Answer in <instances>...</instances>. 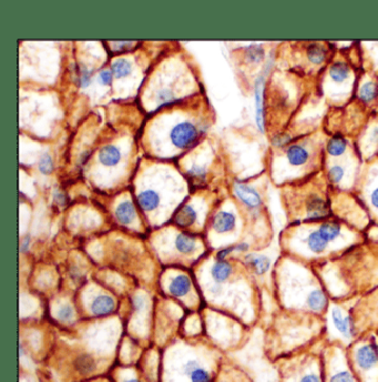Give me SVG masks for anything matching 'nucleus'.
<instances>
[{
  "mask_svg": "<svg viewBox=\"0 0 378 382\" xmlns=\"http://www.w3.org/2000/svg\"><path fill=\"white\" fill-rule=\"evenodd\" d=\"M198 137V130L194 125L183 122L173 127L170 138L172 144L180 149H185L190 147Z\"/></svg>",
  "mask_w": 378,
  "mask_h": 382,
  "instance_id": "obj_1",
  "label": "nucleus"
},
{
  "mask_svg": "<svg viewBox=\"0 0 378 382\" xmlns=\"http://www.w3.org/2000/svg\"><path fill=\"white\" fill-rule=\"evenodd\" d=\"M355 361L362 370H370L378 364V346L368 344L360 347L355 353Z\"/></svg>",
  "mask_w": 378,
  "mask_h": 382,
  "instance_id": "obj_2",
  "label": "nucleus"
},
{
  "mask_svg": "<svg viewBox=\"0 0 378 382\" xmlns=\"http://www.w3.org/2000/svg\"><path fill=\"white\" fill-rule=\"evenodd\" d=\"M264 77L261 76L256 79L254 86L256 124L261 132H264Z\"/></svg>",
  "mask_w": 378,
  "mask_h": 382,
  "instance_id": "obj_3",
  "label": "nucleus"
},
{
  "mask_svg": "<svg viewBox=\"0 0 378 382\" xmlns=\"http://www.w3.org/2000/svg\"><path fill=\"white\" fill-rule=\"evenodd\" d=\"M234 192L243 204L246 205L248 208L255 209L261 206V197L259 192L256 191L252 187L244 185L242 183H235L234 185Z\"/></svg>",
  "mask_w": 378,
  "mask_h": 382,
  "instance_id": "obj_4",
  "label": "nucleus"
},
{
  "mask_svg": "<svg viewBox=\"0 0 378 382\" xmlns=\"http://www.w3.org/2000/svg\"><path fill=\"white\" fill-rule=\"evenodd\" d=\"M116 309V303L113 298L106 294H101L92 300L90 305V311L93 316L97 317H104L110 314Z\"/></svg>",
  "mask_w": 378,
  "mask_h": 382,
  "instance_id": "obj_5",
  "label": "nucleus"
},
{
  "mask_svg": "<svg viewBox=\"0 0 378 382\" xmlns=\"http://www.w3.org/2000/svg\"><path fill=\"white\" fill-rule=\"evenodd\" d=\"M307 218L312 220H319L328 216V206L320 197H310L306 204Z\"/></svg>",
  "mask_w": 378,
  "mask_h": 382,
  "instance_id": "obj_6",
  "label": "nucleus"
},
{
  "mask_svg": "<svg viewBox=\"0 0 378 382\" xmlns=\"http://www.w3.org/2000/svg\"><path fill=\"white\" fill-rule=\"evenodd\" d=\"M332 318L336 329L345 338H352L354 336V325L348 316H343L340 309H333Z\"/></svg>",
  "mask_w": 378,
  "mask_h": 382,
  "instance_id": "obj_7",
  "label": "nucleus"
},
{
  "mask_svg": "<svg viewBox=\"0 0 378 382\" xmlns=\"http://www.w3.org/2000/svg\"><path fill=\"white\" fill-rule=\"evenodd\" d=\"M191 280L185 274H180L171 280L169 285V293L175 298H182L191 290Z\"/></svg>",
  "mask_w": 378,
  "mask_h": 382,
  "instance_id": "obj_8",
  "label": "nucleus"
},
{
  "mask_svg": "<svg viewBox=\"0 0 378 382\" xmlns=\"http://www.w3.org/2000/svg\"><path fill=\"white\" fill-rule=\"evenodd\" d=\"M212 227L219 233H224L233 230L235 227L234 214L227 211H220L214 216Z\"/></svg>",
  "mask_w": 378,
  "mask_h": 382,
  "instance_id": "obj_9",
  "label": "nucleus"
},
{
  "mask_svg": "<svg viewBox=\"0 0 378 382\" xmlns=\"http://www.w3.org/2000/svg\"><path fill=\"white\" fill-rule=\"evenodd\" d=\"M245 263L253 270V272L259 274V276L266 273L269 270V267H271V261H269V259L266 256L258 253L246 254Z\"/></svg>",
  "mask_w": 378,
  "mask_h": 382,
  "instance_id": "obj_10",
  "label": "nucleus"
},
{
  "mask_svg": "<svg viewBox=\"0 0 378 382\" xmlns=\"http://www.w3.org/2000/svg\"><path fill=\"white\" fill-rule=\"evenodd\" d=\"M195 220H197V211L194 210L192 206L188 205L181 207L173 217L174 224L181 228H187L192 226L195 223Z\"/></svg>",
  "mask_w": 378,
  "mask_h": 382,
  "instance_id": "obj_11",
  "label": "nucleus"
},
{
  "mask_svg": "<svg viewBox=\"0 0 378 382\" xmlns=\"http://www.w3.org/2000/svg\"><path fill=\"white\" fill-rule=\"evenodd\" d=\"M232 271V265L227 263V261H217L211 268V277L215 283L222 284L225 283V281L231 277Z\"/></svg>",
  "mask_w": 378,
  "mask_h": 382,
  "instance_id": "obj_12",
  "label": "nucleus"
},
{
  "mask_svg": "<svg viewBox=\"0 0 378 382\" xmlns=\"http://www.w3.org/2000/svg\"><path fill=\"white\" fill-rule=\"evenodd\" d=\"M138 204L144 211H153L160 204L159 194L154 190H144L138 194Z\"/></svg>",
  "mask_w": 378,
  "mask_h": 382,
  "instance_id": "obj_13",
  "label": "nucleus"
},
{
  "mask_svg": "<svg viewBox=\"0 0 378 382\" xmlns=\"http://www.w3.org/2000/svg\"><path fill=\"white\" fill-rule=\"evenodd\" d=\"M99 160L101 164L107 167L116 166L121 160V152L117 147H114L112 145L104 146L99 152Z\"/></svg>",
  "mask_w": 378,
  "mask_h": 382,
  "instance_id": "obj_14",
  "label": "nucleus"
},
{
  "mask_svg": "<svg viewBox=\"0 0 378 382\" xmlns=\"http://www.w3.org/2000/svg\"><path fill=\"white\" fill-rule=\"evenodd\" d=\"M286 157L291 165L302 166L308 160L309 153L304 147L300 145H293L287 149Z\"/></svg>",
  "mask_w": 378,
  "mask_h": 382,
  "instance_id": "obj_15",
  "label": "nucleus"
},
{
  "mask_svg": "<svg viewBox=\"0 0 378 382\" xmlns=\"http://www.w3.org/2000/svg\"><path fill=\"white\" fill-rule=\"evenodd\" d=\"M175 248L180 253L190 254L195 250L197 246V240L195 237L190 233H179L175 238Z\"/></svg>",
  "mask_w": 378,
  "mask_h": 382,
  "instance_id": "obj_16",
  "label": "nucleus"
},
{
  "mask_svg": "<svg viewBox=\"0 0 378 382\" xmlns=\"http://www.w3.org/2000/svg\"><path fill=\"white\" fill-rule=\"evenodd\" d=\"M136 217V210L131 201H123L116 209V218L120 224L129 225Z\"/></svg>",
  "mask_w": 378,
  "mask_h": 382,
  "instance_id": "obj_17",
  "label": "nucleus"
},
{
  "mask_svg": "<svg viewBox=\"0 0 378 382\" xmlns=\"http://www.w3.org/2000/svg\"><path fill=\"white\" fill-rule=\"evenodd\" d=\"M307 305L310 309L314 311H322L325 306L327 305V300L325 294L322 290H313L308 294L307 298Z\"/></svg>",
  "mask_w": 378,
  "mask_h": 382,
  "instance_id": "obj_18",
  "label": "nucleus"
},
{
  "mask_svg": "<svg viewBox=\"0 0 378 382\" xmlns=\"http://www.w3.org/2000/svg\"><path fill=\"white\" fill-rule=\"evenodd\" d=\"M327 241L324 239L319 231H313L307 238V246L314 253H322L326 250Z\"/></svg>",
  "mask_w": 378,
  "mask_h": 382,
  "instance_id": "obj_19",
  "label": "nucleus"
},
{
  "mask_svg": "<svg viewBox=\"0 0 378 382\" xmlns=\"http://www.w3.org/2000/svg\"><path fill=\"white\" fill-rule=\"evenodd\" d=\"M329 75L334 82L342 83L346 80L349 75V67L342 62H337L332 65L329 69Z\"/></svg>",
  "mask_w": 378,
  "mask_h": 382,
  "instance_id": "obj_20",
  "label": "nucleus"
},
{
  "mask_svg": "<svg viewBox=\"0 0 378 382\" xmlns=\"http://www.w3.org/2000/svg\"><path fill=\"white\" fill-rule=\"evenodd\" d=\"M75 367L81 374L87 376V374L93 372L94 369H96V363H94V360L89 354H82V356H80L76 360Z\"/></svg>",
  "mask_w": 378,
  "mask_h": 382,
  "instance_id": "obj_21",
  "label": "nucleus"
},
{
  "mask_svg": "<svg viewBox=\"0 0 378 382\" xmlns=\"http://www.w3.org/2000/svg\"><path fill=\"white\" fill-rule=\"evenodd\" d=\"M319 232L321 233V236L327 241V243H329V241H334L337 237L340 236L341 227L335 223H325L320 227Z\"/></svg>",
  "mask_w": 378,
  "mask_h": 382,
  "instance_id": "obj_22",
  "label": "nucleus"
},
{
  "mask_svg": "<svg viewBox=\"0 0 378 382\" xmlns=\"http://www.w3.org/2000/svg\"><path fill=\"white\" fill-rule=\"evenodd\" d=\"M111 70H112L113 76L116 78H118V79L124 78V77L130 75L131 65L125 59H118L112 64Z\"/></svg>",
  "mask_w": 378,
  "mask_h": 382,
  "instance_id": "obj_23",
  "label": "nucleus"
},
{
  "mask_svg": "<svg viewBox=\"0 0 378 382\" xmlns=\"http://www.w3.org/2000/svg\"><path fill=\"white\" fill-rule=\"evenodd\" d=\"M346 148L347 144L342 137H334L333 139H330V142L327 145V151L329 152V155L334 157L343 155Z\"/></svg>",
  "mask_w": 378,
  "mask_h": 382,
  "instance_id": "obj_24",
  "label": "nucleus"
},
{
  "mask_svg": "<svg viewBox=\"0 0 378 382\" xmlns=\"http://www.w3.org/2000/svg\"><path fill=\"white\" fill-rule=\"evenodd\" d=\"M377 85L373 82H367L361 87L359 96L362 100H364V102H372V100L375 99V97L377 96Z\"/></svg>",
  "mask_w": 378,
  "mask_h": 382,
  "instance_id": "obj_25",
  "label": "nucleus"
},
{
  "mask_svg": "<svg viewBox=\"0 0 378 382\" xmlns=\"http://www.w3.org/2000/svg\"><path fill=\"white\" fill-rule=\"evenodd\" d=\"M325 49L320 45H312L307 49V57L313 64H322L325 59Z\"/></svg>",
  "mask_w": 378,
  "mask_h": 382,
  "instance_id": "obj_26",
  "label": "nucleus"
},
{
  "mask_svg": "<svg viewBox=\"0 0 378 382\" xmlns=\"http://www.w3.org/2000/svg\"><path fill=\"white\" fill-rule=\"evenodd\" d=\"M39 170L44 175H50L53 170V162L52 158L48 153H44L43 157L39 160Z\"/></svg>",
  "mask_w": 378,
  "mask_h": 382,
  "instance_id": "obj_27",
  "label": "nucleus"
},
{
  "mask_svg": "<svg viewBox=\"0 0 378 382\" xmlns=\"http://www.w3.org/2000/svg\"><path fill=\"white\" fill-rule=\"evenodd\" d=\"M191 382H211V376L203 368H198L190 374Z\"/></svg>",
  "mask_w": 378,
  "mask_h": 382,
  "instance_id": "obj_28",
  "label": "nucleus"
},
{
  "mask_svg": "<svg viewBox=\"0 0 378 382\" xmlns=\"http://www.w3.org/2000/svg\"><path fill=\"white\" fill-rule=\"evenodd\" d=\"M57 317L60 321H64V323H67L72 319L73 317V309L70 305H64L59 308Z\"/></svg>",
  "mask_w": 378,
  "mask_h": 382,
  "instance_id": "obj_29",
  "label": "nucleus"
},
{
  "mask_svg": "<svg viewBox=\"0 0 378 382\" xmlns=\"http://www.w3.org/2000/svg\"><path fill=\"white\" fill-rule=\"evenodd\" d=\"M188 176L193 179H198V180H204L206 176V170L204 167L199 166V165H193L190 169L187 170Z\"/></svg>",
  "mask_w": 378,
  "mask_h": 382,
  "instance_id": "obj_30",
  "label": "nucleus"
},
{
  "mask_svg": "<svg viewBox=\"0 0 378 382\" xmlns=\"http://www.w3.org/2000/svg\"><path fill=\"white\" fill-rule=\"evenodd\" d=\"M329 382H354V378L350 372L343 370L333 374Z\"/></svg>",
  "mask_w": 378,
  "mask_h": 382,
  "instance_id": "obj_31",
  "label": "nucleus"
},
{
  "mask_svg": "<svg viewBox=\"0 0 378 382\" xmlns=\"http://www.w3.org/2000/svg\"><path fill=\"white\" fill-rule=\"evenodd\" d=\"M328 177L330 179V182L333 183H340L341 180L343 179L344 177V169L342 168L341 166H333L332 168L329 169V172H328Z\"/></svg>",
  "mask_w": 378,
  "mask_h": 382,
  "instance_id": "obj_32",
  "label": "nucleus"
},
{
  "mask_svg": "<svg viewBox=\"0 0 378 382\" xmlns=\"http://www.w3.org/2000/svg\"><path fill=\"white\" fill-rule=\"evenodd\" d=\"M172 98H173L172 92H171V91H169V90H161V91L158 93V97H157L158 102H159L161 105H163V104H166V103H169V102H171Z\"/></svg>",
  "mask_w": 378,
  "mask_h": 382,
  "instance_id": "obj_33",
  "label": "nucleus"
},
{
  "mask_svg": "<svg viewBox=\"0 0 378 382\" xmlns=\"http://www.w3.org/2000/svg\"><path fill=\"white\" fill-rule=\"evenodd\" d=\"M99 78L101 80V83H102L103 85H110L112 83L113 73L109 70H102L100 72Z\"/></svg>",
  "mask_w": 378,
  "mask_h": 382,
  "instance_id": "obj_34",
  "label": "nucleus"
},
{
  "mask_svg": "<svg viewBox=\"0 0 378 382\" xmlns=\"http://www.w3.org/2000/svg\"><path fill=\"white\" fill-rule=\"evenodd\" d=\"M248 56L252 58L253 62H259V60L263 57V50L259 47H252L248 51Z\"/></svg>",
  "mask_w": 378,
  "mask_h": 382,
  "instance_id": "obj_35",
  "label": "nucleus"
},
{
  "mask_svg": "<svg viewBox=\"0 0 378 382\" xmlns=\"http://www.w3.org/2000/svg\"><path fill=\"white\" fill-rule=\"evenodd\" d=\"M198 368H200L198 361H195V360H188L187 363L184 365V373H185V374H188V376H190V374H191L195 369H198Z\"/></svg>",
  "mask_w": 378,
  "mask_h": 382,
  "instance_id": "obj_36",
  "label": "nucleus"
},
{
  "mask_svg": "<svg viewBox=\"0 0 378 382\" xmlns=\"http://www.w3.org/2000/svg\"><path fill=\"white\" fill-rule=\"evenodd\" d=\"M232 252H234V246L232 247H227V248H224V249L220 250L218 253H217V259L218 261H223L226 259L227 256H229Z\"/></svg>",
  "mask_w": 378,
  "mask_h": 382,
  "instance_id": "obj_37",
  "label": "nucleus"
},
{
  "mask_svg": "<svg viewBox=\"0 0 378 382\" xmlns=\"http://www.w3.org/2000/svg\"><path fill=\"white\" fill-rule=\"evenodd\" d=\"M132 304H133V308L136 310H142L143 308L146 306V300L144 297L139 296L132 300Z\"/></svg>",
  "mask_w": 378,
  "mask_h": 382,
  "instance_id": "obj_38",
  "label": "nucleus"
},
{
  "mask_svg": "<svg viewBox=\"0 0 378 382\" xmlns=\"http://www.w3.org/2000/svg\"><path fill=\"white\" fill-rule=\"evenodd\" d=\"M288 140H289V137L288 136H286V135H279V136H276L274 138L273 144L276 147H282V146H284L288 142Z\"/></svg>",
  "mask_w": 378,
  "mask_h": 382,
  "instance_id": "obj_39",
  "label": "nucleus"
},
{
  "mask_svg": "<svg viewBox=\"0 0 378 382\" xmlns=\"http://www.w3.org/2000/svg\"><path fill=\"white\" fill-rule=\"evenodd\" d=\"M300 382H321V379L319 376H317V374L309 373V374H306V376H304Z\"/></svg>",
  "mask_w": 378,
  "mask_h": 382,
  "instance_id": "obj_40",
  "label": "nucleus"
},
{
  "mask_svg": "<svg viewBox=\"0 0 378 382\" xmlns=\"http://www.w3.org/2000/svg\"><path fill=\"white\" fill-rule=\"evenodd\" d=\"M53 199H55L56 203L59 204L60 206H64L66 204L65 194L62 192H60V191H56L55 192V194H53Z\"/></svg>",
  "mask_w": 378,
  "mask_h": 382,
  "instance_id": "obj_41",
  "label": "nucleus"
},
{
  "mask_svg": "<svg viewBox=\"0 0 378 382\" xmlns=\"http://www.w3.org/2000/svg\"><path fill=\"white\" fill-rule=\"evenodd\" d=\"M248 244L246 243H241L239 245L234 246V252H246L248 250Z\"/></svg>",
  "mask_w": 378,
  "mask_h": 382,
  "instance_id": "obj_42",
  "label": "nucleus"
},
{
  "mask_svg": "<svg viewBox=\"0 0 378 382\" xmlns=\"http://www.w3.org/2000/svg\"><path fill=\"white\" fill-rule=\"evenodd\" d=\"M29 243H30V238L29 237H25V239L23 240V243H22V247H20V249H22V252L25 253V252L28 251Z\"/></svg>",
  "mask_w": 378,
  "mask_h": 382,
  "instance_id": "obj_43",
  "label": "nucleus"
},
{
  "mask_svg": "<svg viewBox=\"0 0 378 382\" xmlns=\"http://www.w3.org/2000/svg\"><path fill=\"white\" fill-rule=\"evenodd\" d=\"M370 200H372L373 206L376 207L377 209H378V188H376V189L373 191L372 196H370Z\"/></svg>",
  "mask_w": 378,
  "mask_h": 382,
  "instance_id": "obj_44",
  "label": "nucleus"
},
{
  "mask_svg": "<svg viewBox=\"0 0 378 382\" xmlns=\"http://www.w3.org/2000/svg\"><path fill=\"white\" fill-rule=\"evenodd\" d=\"M124 382H139L137 379H129V380H125Z\"/></svg>",
  "mask_w": 378,
  "mask_h": 382,
  "instance_id": "obj_45",
  "label": "nucleus"
}]
</instances>
